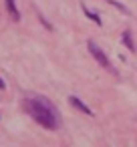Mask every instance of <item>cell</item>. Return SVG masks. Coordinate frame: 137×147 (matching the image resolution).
<instances>
[{
    "mask_svg": "<svg viewBox=\"0 0 137 147\" xmlns=\"http://www.w3.org/2000/svg\"><path fill=\"white\" fill-rule=\"evenodd\" d=\"M24 107L26 111L32 115V119L36 123H40L45 129H59L61 125V117H59V111L55 109V105L47 99V97H40V95H34V97H26L24 99Z\"/></svg>",
    "mask_w": 137,
    "mask_h": 147,
    "instance_id": "cell-1",
    "label": "cell"
},
{
    "mask_svg": "<svg viewBox=\"0 0 137 147\" xmlns=\"http://www.w3.org/2000/svg\"><path fill=\"white\" fill-rule=\"evenodd\" d=\"M87 49H89V53L95 57V61L103 67V69H107V71H111V73H115V69H113V65H111V61L107 59V55H105V51L97 45V42H93V40H89L87 42Z\"/></svg>",
    "mask_w": 137,
    "mask_h": 147,
    "instance_id": "cell-2",
    "label": "cell"
},
{
    "mask_svg": "<svg viewBox=\"0 0 137 147\" xmlns=\"http://www.w3.org/2000/svg\"><path fill=\"white\" fill-rule=\"evenodd\" d=\"M69 101H71V105H73V107H77L81 113H85V115H93V111H91V109H89V107H87L79 97H73V95H71V97H69Z\"/></svg>",
    "mask_w": 137,
    "mask_h": 147,
    "instance_id": "cell-3",
    "label": "cell"
},
{
    "mask_svg": "<svg viewBox=\"0 0 137 147\" xmlns=\"http://www.w3.org/2000/svg\"><path fill=\"white\" fill-rule=\"evenodd\" d=\"M6 10H8V14L12 16V20H20V12H18V8H16V2L14 0H6Z\"/></svg>",
    "mask_w": 137,
    "mask_h": 147,
    "instance_id": "cell-4",
    "label": "cell"
},
{
    "mask_svg": "<svg viewBox=\"0 0 137 147\" xmlns=\"http://www.w3.org/2000/svg\"><path fill=\"white\" fill-rule=\"evenodd\" d=\"M123 45H125L131 53H135V45H133V38H131V32H129V30L123 32Z\"/></svg>",
    "mask_w": 137,
    "mask_h": 147,
    "instance_id": "cell-5",
    "label": "cell"
},
{
    "mask_svg": "<svg viewBox=\"0 0 137 147\" xmlns=\"http://www.w3.org/2000/svg\"><path fill=\"white\" fill-rule=\"evenodd\" d=\"M83 12H85V14H87V16H89V18H91V20H93L95 24H99V26H101V18H99V14H95V12H91V10H89L87 6H83Z\"/></svg>",
    "mask_w": 137,
    "mask_h": 147,
    "instance_id": "cell-6",
    "label": "cell"
},
{
    "mask_svg": "<svg viewBox=\"0 0 137 147\" xmlns=\"http://www.w3.org/2000/svg\"><path fill=\"white\" fill-rule=\"evenodd\" d=\"M38 20H40V22H43V24L47 26V30H53V26H51V24L47 22V18H45V16H40V14H38Z\"/></svg>",
    "mask_w": 137,
    "mask_h": 147,
    "instance_id": "cell-7",
    "label": "cell"
},
{
    "mask_svg": "<svg viewBox=\"0 0 137 147\" xmlns=\"http://www.w3.org/2000/svg\"><path fill=\"white\" fill-rule=\"evenodd\" d=\"M0 89H4V81L2 79H0Z\"/></svg>",
    "mask_w": 137,
    "mask_h": 147,
    "instance_id": "cell-8",
    "label": "cell"
}]
</instances>
